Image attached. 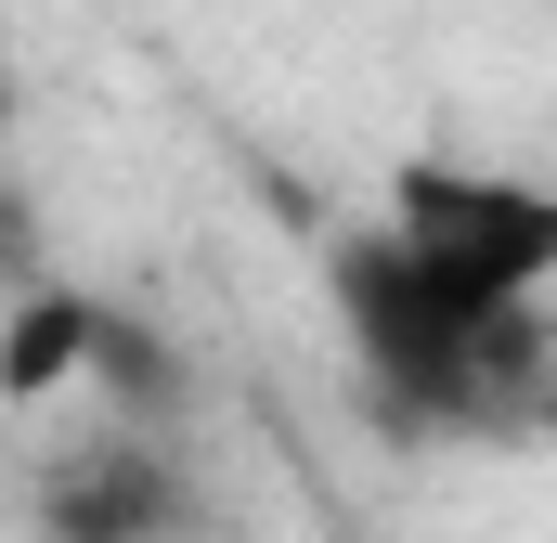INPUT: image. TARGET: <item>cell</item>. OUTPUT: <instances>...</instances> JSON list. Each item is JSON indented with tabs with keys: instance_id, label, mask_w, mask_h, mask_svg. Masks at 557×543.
<instances>
[{
	"instance_id": "obj_6",
	"label": "cell",
	"mask_w": 557,
	"mask_h": 543,
	"mask_svg": "<svg viewBox=\"0 0 557 543\" xmlns=\"http://www.w3.org/2000/svg\"><path fill=\"white\" fill-rule=\"evenodd\" d=\"M532 427H557V389H532Z\"/></svg>"
},
{
	"instance_id": "obj_4",
	"label": "cell",
	"mask_w": 557,
	"mask_h": 543,
	"mask_svg": "<svg viewBox=\"0 0 557 543\" xmlns=\"http://www.w3.org/2000/svg\"><path fill=\"white\" fill-rule=\"evenodd\" d=\"M91 389H104L117 427H182V350H169L143 311L104 298V324H91Z\"/></svg>"
},
{
	"instance_id": "obj_3",
	"label": "cell",
	"mask_w": 557,
	"mask_h": 543,
	"mask_svg": "<svg viewBox=\"0 0 557 543\" xmlns=\"http://www.w3.org/2000/svg\"><path fill=\"white\" fill-rule=\"evenodd\" d=\"M91 324H104V298L91 285H26L13 311H0V402H65L78 376H91Z\"/></svg>"
},
{
	"instance_id": "obj_2",
	"label": "cell",
	"mask_w": 557,
	"mask_h": 543,
	"mask_svg": "<svg viewBox=\"0 0 557 543\" xmlns=\"http://www.w3.org/2000/svg\"><path fill=\"white\" fill-rule=\"evenodd\" d=\"M39 543H195V479L169 427H117L39 466Z\"/></svg>"
},
{
	"instance_id": "obj_1",
	"label": "cell",
	"mask_w": 557,
	"mask_h": 543,
	"mask_svg": "<svg viewBox=\"0 0 557 543\" xmlns=\"http://www.w3.org/2000/svg\"><path fill=\"white\" fill-rule=\"evenodd\" d=\"M324 298L389 402H493L506 363H532V311L557 298V181L416 155L389 168V207L324 247Z\"/></svg>"
},
{
	"instance_id": "obj_5",
	"label": "cell",
	"mask_w": 557,
	"mask_h": 543,
	"mask_svg": "<svg viewBox=\"0 0 557 543\" xmlns=\"http://www.w3.org/2000/svg\"><path fill=\"white\" fill-rule=\"evenodd\" d=\"M0 142H13V65H0Z\"/></svg>"
}]
</instances>
